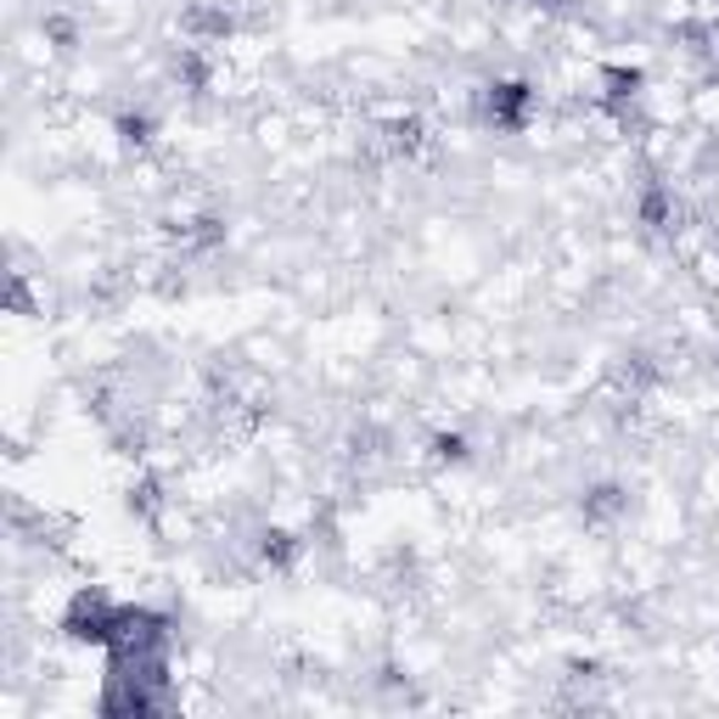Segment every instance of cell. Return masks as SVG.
I'll use <instances>...</instances> for the list:
<instances>
[{
  "instance_id": "obj_1",
  "label": "cell",
  "mask_w": 719,
  "mask_h": 719,
  "mask_svg": "<svg viewBox=\"0 0 719 719\" xmlns=\"http://www.w3.org/2000/svg\"><path fill=\"white\" fill-rule=\"evenodd\" d=\"M119 618H124L119 601H108L102 590H79L68 601V612H62V629H68V641H79V647H113Z\"/></svg>"
},
{
  "instance_id": "obj_2",
  "label": "cell",
  "mask_w": 719,
  "mask_h": 719,
  "mask_svg": "<svg viewBox=\"0 0 719 719\" xmlns=\"http://www.w3.org/2000/svg\"><path fill=\"white\" fill-rule=\"evenodd\" d=\"M484 119H489L495 130H523V124L534 119V84H523V79L489 84V90H484Z\"/></svg>"
},
{
  "instance_id": "obj_3",
  "label": "cell",
  "mask_w": 719,
  "mask_h": 719,
  "mask_svg": "<svg viewBox=\"0 0 719 719\" xmlns=\"http://www.w3.org/2000/svg\"><path fill=\"white\" fill-rule=\"evenodd\" d=\"M259 557H264V563H276V568H287V563L298 557V539H293V534H264Z\"/></svg>"
},
{
  "instance_id": "obj_4",
  "label": "cell",
  "mask_w": 719,
  "mask_h": 719,
  "mask_svg": "<svg viewBox=\"0 0 719 719\" xmlns=\"http://www.w3.org/2000/svg\"><path fill=\"white\" fill-rule=\"evenodd\" d=\"M669 214H675V198H669L664 186H652V192L641 198V220H647V225L658 231V225H669Z\"/></svg>"
},
{
  "instance_id": "obj_5",
  "label": "cell",
  "mask_w": 719,
  "mask_h": 719,
  "mask_svg": "<svg viewBox=\"0 0 719 719\" xmlns=\"http://www.w3.org/2000/svg\"><path fill=\"white\" fill-rule=\"evenodd\" d=\"M433 462L462 467V462H467V438H462V433H433Z\"/></svg>"
},
{
  "instance_id": "obj_6",
  "label": "cell",
  "mask_w": 719,
  "mask_h": 719,
  "mask_svg": "<svg viewBox=\"0 0 719 719\" xmlns=\"http://www.w3.org/2000/svg\"><path fill=\"white\" fill-rule=\"evenodd\" d=\"M612 512H624V495L607 484V489H590V500H585V517L590 523H601V517H612Z\"/></svg>"
},
{
  "instance_id": "obj_7",
  "label": "cell",
  "mask_w": 719,
  "mask_h": 719,
  "mask_svg": "<svg viewBox=\"0 0 719 719\" xmlns=\"http://www.w3.org/2000/svg\"><path fill=\"white\" fill-rule=\"evenodd\" d=\"M119 135H124V146H146L152 141V119L146 113H119Z\"/></svg>"
}]
</instances>
